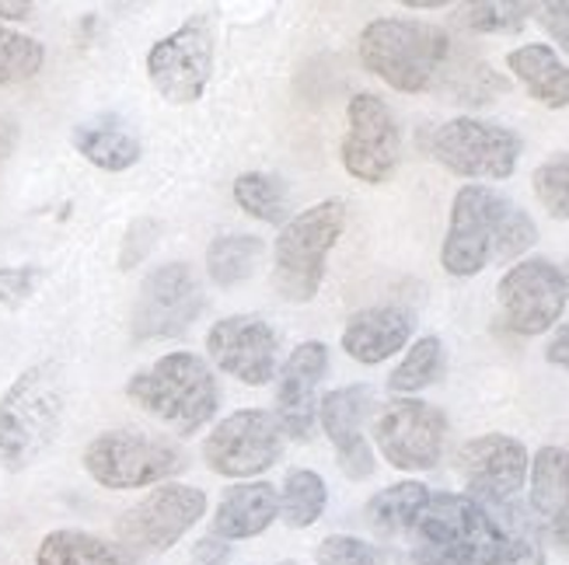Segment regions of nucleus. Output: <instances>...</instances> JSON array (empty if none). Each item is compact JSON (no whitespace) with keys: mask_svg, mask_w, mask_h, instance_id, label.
I'll use <instances>...</instances> for the list:
<instances>
[{"mask_svg":"<svg viewBox=\"0 0 569 565\" xmlns=\"http://www.w3.org/2000/svg\"><path fill=\"white\" fill-rule=\"evenodd\" d=\"M538 241L535 220L489 185H461L451 206L440 265L451 276H479L492 262L521 259Z\"/></svg>","mask_w":569,"mask_h":565,"instance_id":"obj_1","label":"nucleus"},{"mask_svg":"<svg viewBox=\"0 0 569 565\" xmlns=\"http://www.w3.org/2000/svg\"><path fill=\"white\" fill-rule=\"evenodd\" d=\"M412 565H497L500 534L489 513L458 493H430L399 537Z\"/></svg>","mask_w":569,"mask_h":565,"instance_id":"obj_2","label":"nucleus"},{"mask_svg":"<svg viewBox=\"0 0 569 565\" xmlns=\"http://www.w3.org/2000/svg\"><path fill=\"white\" fill-rule=\"evenodd\" d=\"M67 412V384L57 363H36L0 395V468L24 472L53 447Z\"/></svg>","mask_w":569,"mask_h":565,"instance_id":"obj_3","label":"nucleus"},{"mask_svg":"<svg viewBox=\"0 0 569 565\" xmlns=\"http://www.w3.org/2000/svg\"><path fill=\"white\" fill-rule=\"evenodd\" d=\"M360 63L402 94H423L437 88L451 60V36L430 21L375 18L360 32Z\"/></svg>","mask_w":569,"mask_h":565,"instance_id":"obj_4","label":"nucleus"},{"mask_svg":"<svg viewBox=\"0 0 569 565\" xmlns=\"http://www.w3.org/2000/svg\"><path fill=\"white\" fill-rule=\"evenodd\" d=\"M127 398L179 436H196L217 415L220 387L203 356L168 353L127 381Z\"/></svg>","mask_w":569,"mask_h":565,"instance_id":"obj_5","label":"nucleus"},{"mask_svg":"<svg viewBox=\"0 0 569 565\" xmlns=\"http://www.w3.org/2000/svg\"><path fill=\"white\" fill-rule=\"evenodd\" d=\"M346 216H350V210L342 200H326L283 224L273 244V286L283 301H315L329 269V252L346 231Z\"/></svg>","mask_w":569,"mask_h":565,"instance_id":"obj_6","label":"nucleus"},{"mask_svg":"<svg viewBox=\"0 0 569 565\" xmlns=\"http://www.w3.org/2000/svg\"><path fill=\"white\" fill-rule=\"evenodd\" d=\"M84 472L102 488H147L164 485L171 475L186 472V451L164 436L140 430H106L84 447Z\"/></svg>","mask_w":569,"mask_h":565,"instance_id":"obj_7","label":"nucleus"},{"mask_svg":"<svg viewBox=\"0 0 569 565\" xmlns=\"http://www.w3.org/2000/svg\"><path fill=\"white\" fill-rule=\"evenodd\" d=\"M427 147L430 158L458 179L503 182L517 171V158L525 151V140L507 127H497V122L458 115L437 127Z\"/></svg>","mask_w":569,"mask_h":565,"instance_id":"obj_8","label":"nucleus"},{"mask_svg":"<svg viewBox=\"0 0 569 565\" xmlns=\"http://www.w3.org/2000/svg\"><path fill=\"white\" fill-rule=\"evenodd\" d=\"M207 513V493L196 485L164 482L154 485L140 503H133L116 521L119 545L133 555H161L176 548L182 537L203 521Z\"/></svg>","mask_w":569,"mask_h":565,"instance_id":"obj_9","label":"nucleus"},{"mask_svg":"<svg viewBox=\"0 0 569 565\" xmlns=\"http://www.w3.org/2000/svg\"><path fill=\"white\" fill-rule=\"evenodd\" d=\"M217 32L210 14H192L176 32L158 39L147 53V78L168 105L200 102L213 73Z\"/></svg>","mask_w":569,"mask_h":565,"instance_id":"obj_10","label":"nucleus"},{"mask_svg":"<svg viewBox=\"0 0 569 565\" xmlns=\"http://www.w3.org/2000/svg\"><path fill=\"white\" fill-rule=\"evenodd\" d=\"M207 297L203 283L196 280L189 262H164L147 273L140 283L130 332L137 342H154V339H176L186 335L196 317L203 314Z\"/></svg>","mask_w":569,"mask_h":565,"instance_id":"obj_11","label":"nucleus"},{"mask_svg":"<svg viewBox=\"0 0 569 565\" xmlns=\"http://www.w3.org/2000/svg\"><path fill=\"white\" fill-rule=\"evenodd\" d=\"M342 168L357 182L381 185L388 182L402 161V130L395 122V112L378 94L360 91L346 105V137L339 147Z\"/></svg>","mask_w":569,"mask_h":565,"instance_id":"obj_12","label":"nucleus"},{"mask_svg":"<svg viewBox=\"0 0 569 565\" xmlns=\"http://www.w3.org/2000/svg\"><path fill=\"white\" fill-rule=\"evenodd\" d=\"M283 426L266 408H241L217 423L203 444V457L213 475L224 478H256L269 472L283 454Z\"/></svg>","mask_w":569,"mask_h":565,"instance_id":"obj_13","label":"nucleus"},{"mask_svg":"<svg viewBox=\"0 0 569 565\" xmlns=\"http://www.w3.org/2000/svg\"><path fill=\"white\" fill-rule=\"evenodd\" d=\"M448 415L419 398H395L375 415V444L399 472H430L443 457Z\"/></svg>","mask_w":569,"mask_h":565,"instance_id":"obj_14","label":"nucleus"},{"mask_svg":"<svg viewBox=\"0 0 569 565\" xmlns=\"http://www.w3.org/2000/svg\"><path fill=\"white\" fill-rule=\"evenodd\" d=\"M497 297L510 332L541 335L562 317L569 301V280L549 259H521L503 273Z\"/></svg>","mask_w":569,"mask_h":565,"instance_id":"obj_15","label":"nucleus"},{"mask_svg":"<svg viewBox=\"0 0 569 565\" xmlns=\"http://www.w3.org/2000/svg\"><path fill=\"white\" fill-rule=\"evenodd\" d=\"M455 461H458V475L465 478L468 496L479 506L517 500L531 472L528 447L507 433H486V436L468 440V444H461Z\"/></svg>","mask_w":569,"mask_h":565,"instance_id":"obj_16","label":"nucleus"},{"mask_svg":"<svg viewBox=\"0 0 569 565\" xmlns=\"http://www.w3.org/2000/svg\"><path fill=\"white\" fill-rule=\"evenodd\" d=\"M280 335L262 314H231L207 332V353L224 374L249 387H266L277 377Z\"/></svg>","mask_w":569,"mask_h":565,"instance_id":"obj_17","label":"nucleus"},{"mask_svg":"<svg viewBox=\"0 0 569 565\" xmlns=\"http://www.w3.org/2000/svg\"><path fill=\"white\" fill-rule=\"evenodd\" d=\"M370 402H375V391L367 384L336 387L318 402V423L326 430L329 444L336 447L342 475L353 482L375 475V451H370L363 436V420L370 412Z\"/></svg>","mask_w":569,"mask_h":565,"instance_id":"obj_18","label":"nucleus"},{"mask_svg":"<svg viewBox=\"0 0 569 565\" xmlns=\"http://www.w3.org/2000/svg\"><path fill=\"white\" fill-rule=\"evenodd\" d=\"M329 371V346L326 342H301L277 377V423L287 436L308 440L318 420V384Z\"/></svg>","mask_w":569,"mask_h":565,"instance_id":"obj_19","label":"nucleus"},{"mask_svg":"<svg viewBox=\"0 0 569 565\" xmlns=\"http://www.w3.org/2000/svg\"><path fill=\"white\" fill-rule=\"evenodd\" d=\"M531 517L549 545L569 555V451L541 447L531 461Z\"/></svg>","mask_w":569,"mask_h":565,"instance_id":"obj_20","label":"nucleus"},{"mask_svg":"<svg viewBox=\"0 0 569 565\" xmlns=\"http://www.w3.org/2000/svg\"><path fill=\"white\" fill-rule=\"evenodd\" d=\"M412 314L399 304H381V307H363L357 311L342 329V350L350 360L363 366H378L388 356L402 353L412 339Z\"/></svg>","mask_w":569,"mask_h":565,"instance_id":"obj_21","label":"nucleus"},{"mask_svg":"<svg viewBox=\"0 0 569 565\" xmlns=\"http://www.w3.org/2000/svg\"><path fill=\"white\" fill-rule=\"evenodd\" d=\"M280 517V493L269 482H241L220 496L213 509V537L220 542H244L262 534Z\"/></svg>","mask_w":569,"mask_h":565,"instance_id":"obj_22","label":"nucleus"},{"mask_svg":"<svg viewBox=\"0 0 569 565\" xmlns=\"http://www.w3.org/2000/svg\"><path fill=\"white\" fill-rule=\"evenodd\" d=\"M507 67L517 81L528 88L535 102L546 109H566L569 105V67L556 57V49L546 42H531L521 49H510Z\"/></svg>","mask_w":569,"mask_h":565,"instance_id":"obj_23","label":"nucleus"},{"mask_svg":"<svg viewBox=\"0 0 569 565\" xmlns=\"http://www.w3.org/2000/svg\"><path fill=\"white\" fill-rule=\"evenodd\" d=\"M70 140H73V151L102 171H127L143 154L137 133L127 127V122H119L116 115L81 122V127L70 133Z\"/></svg>","mask_w":569,"mask_h":565,"instance_id":"obj_24","label":"nucleus"},{"mask_svg":"<svg viewBox=\"0 0 569 565\" xmlns=\"http://www.w3.org/2000/svg\"><path fill=\"white\" fill-rule=\"evenodd\" d=\"M500 534L497 565H546V537H541L531 509L521 500L482 506Z\"/></svg>","mask_w":569,"mask_h":565,"instance_id":"obj_25","label":"nucleus"},{"mask_svg":"<svg viewBox=\"0 0 569 565\" xmlns=\"http://www.w3.org/2000/svg\"><path fill=\"white\" fill-rule=\"evenodd\" d=\"M36 565H133V562L122 545H112L106 537L88 531L60 527L49 531L39 542Z\"/></svg>","mask_w":569,"mask_h":565,"instance_id":"obj_26","label":"nucleus"},{"mask_svg":"<svg viewBox=\"0 0 569 565\" xmlns=\"http://www.w3.org/2000/svg\"><path fill=\"white\" fill-rule=\"evenodd\" d=\"M266 259V244L256 234H220L207 249V273L217 286H238L256 276L259 262Z\"/></svg>","mask_w":569,"mask_h":565,"instance_id":"obj_27","label":"nucleus"},{"mask_svg":"<svg viewBox=\"0 0 569 565\" xmlns=\"http://www.w3.org/2000/svg\"><path fill=\"white\" fill-rule=\"evenodd\" d=\"M430 488L423 482H399L378 493L375 500L367 503V524L375 527L388 542H399L406 534V527L412 524V517L419 513V506L427 503Z\"/></svg>","mask_w":569,"mask_h":565,"instance_id":"obj_28","label":"nucleus"},{"mask_svg":"<svg viewBox=\"0 0 569 565\" xmlns=\"http://www.w3.org/2000/svg\"><path fill=\"white\" fill-rule=\"evenodd\" d=\"M234 203L262 220V224H287L290 213V192L280 175H269V171H244L234 179Z\"/></svg>","mask_w":569,"mask_h":565,"instance_id":"obj_29","label":"nucleus"},{"mask_svg":"<svg viewBox=\"0 0 569 565\" xmlns=\"http://www.w3.org/2000/svg\"><path fill=\"white\" fill-rule=\"evenodd\" d=\"M443 366H448V353H443V342L437 335H423L416 339L409 353L402 356V363L395 366L391 377H388V387L395 395H416V391H423L430 384H437L443 377Z\"/></svg>","mask_w":569,"mask_h":565,"instance_id":"obj_30","label":"nucleus"},{"mask_svg":"<svg viewBox=\"0 0 569 565\" xmlns=\"http://www.w3.org/2000/svg\"><path fill=\"white\" fill-rule=\"evenodd\" d=\"M326 503H329V488H326V478L311 468H297L283 478V488H280V517L287 527L293 531H305L311 527L321 513H326Z\"/></svg>","mask_w":569,"mask_h":565,"instance_id":"obj_31","label":"nucleus"},{"mask_svg":"<svg viewBox=\"0 0 569 565\" xmlns=\"http://www.w3.org/2000/svg\"><path fill=\"white\" fill-rule=\"evenodd\" d=\"M535 8L538 4H517V0H479V4H461L458 21L482 36H510L525 29Z\"/></svg>","mask_w":569,"mask_h":565,"instance_id":"obj_32","label":"nucleus"},{"mask_svg":"<svg viewBox=\"0 0 569 565\" xmlns=\"http://www.w3.org/2000/svg\"><path fill=\"white\" fill-rule=\"evenodd\" d=\"M46 63V49L39 39L21 36L0 24V88L32 81Z\"/></svg>","mask_w":569,"mask_h":565,"instance_id":"obj_33","label":"nucleus"},{"mask_svg":"<svg viewBox=\"0 0 569 565\" xmlns=\"http://www.w3.org/2000/svg\"><path fill=\"white\" fill-rule=\"evenodd\" d=\"M531 185H535L538 203L546 206L549 216L569 220V151L541 161L531 175Z\"/></svg>","mask_w":569,"mask_h":565,"instance_id":"obj_34","label":"nucleus"},{"mask_svg":"<svg viewBox=\"0 0 569 565\" xmlns=\"http://www.w3.org/2000/svg\"><path fill=\"white\" fill-rule=\"evenodd\" d=\"M318 565H388L385 555L353 534H329L318 545Z\"/></svg>","mask_w":569,"mask_h":565,"instance_id":"obj_35","label":"nucleus"},{"mask_svg":"<svg viewBox=\"0 0 569 565\" xmlns=\"http://www.w3.org/2000/svg\"><path fill=\"white\" fill-rule=\"evenodd\" d=\"M39 265H4L0 269V307H18L32 297L42 283Z\"/></svg>","mask_w":569,"mask_h":565,"instance_id":"obj_36","label":"nucleus"},{"mask_svg":"<svg viewBox=\"0 0 569 565\" xmlns=\"http://www.w3.org/2000/svg\"><path fill=\"white\" fill-rule=\"evenodd\" d=\"M538 14V24L549 32V39L569 53V0H552V4H538L535 8Z\"/></svg>","mask_w":569,"mask_h":565,"instance_id":"obj_37","label":"nucleus"},{"mask_svg":"<svg viewBox=\"0 0 569 565\" xmlns=\"http://www.w3.org/2000/svg\"><path fill=\"white\" fill-rule=\"evenodd\" d=\"M158 238V224L151 220H137V224L127 231V244H122V255H119V269H130L137 265L147 252H151V244Z\"/></svg>","mask_w":569,"mask_h":565,"instance_id":"obj_38","label":"nucleus"},{"mask_svg":"<svg viewBox=\"0 0 569 565\" xmlns=\"http://www.w3.org/2000/svg\"><path fill=\"white\" fill-rule=\"evenodd\" d=\"M546 360L552 366H562V371H569V325L556 329V335L549 339V346H546Z\"/></svg>","mask_w":569,"mask_h":565,"instance_id":"obj_39","label":"nucleus"},{"mask_svg":"<svg viewBox=\"0 0 569 565\" xmlns=\"http://www.w3.org/2000/svg\"><path fill=\"white\" fill-rule=\"evenodd\" d=\"M224 555H228V542H220V537H213V534L196 545V562L200 565H220Z\"/></svg>","mask_w":569,"mask_h":565,"instance_id":"obj_40","label":"nucleus"},{"mask_svg":"<svg viewBox=\"0 0 569 565\" xmlns=\"http://www.w3.org/2000/svg\"><path fill=\"white\" fill-rule=\"evenodd\" d=\"M14 143H18V122L8 119V115H0V161L11 158Z\"/></svg>","mask_w":569,"mask_h":565,"instance_id":"obj_41","label":"nucleus"},{"mask_svg":"<svg viewBox=\"0 0 569 565\" xmlns=\"http://www.w3.org/2000/svg\"><path fill=\"white\" fill-rule=\"evenodd\" d=\"M36 14V8L29 0H8V4H0V18L4 21H29Z\"/></svg>","mask_w":569,"mask_h":565,"instance_id":"obj_42","label":"nucleus"},{"mask_svg":"<svg viewBox=\"0 0 569 565\" xmlns=\"http://www.w3.org/2000/svg\"><path fill=\"white\" fill-rule=\"evenodd\" d=\"M280 565H301V562H280Z\"/></svg>","mask_w":569,"mask_h":565,"instance_id":"obj_43","label":"nucleus"},{"mask_svg":"<svg viewBox=\"0 0 569 565\" xmlns=\"http://www.w3.org/2000/svg\"><path fill=\"white\" fill-rule=\"evenodd\" d=\"M566 280H569V273H566Z\"/></svg>","mask_w":569,"mask_h":565,"instance_id":"obj_44","label":"nucleus"}]
</instances>
